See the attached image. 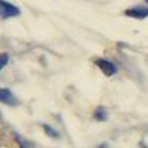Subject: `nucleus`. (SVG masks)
Returning a JSON list of instances; mask_svg holds the SVG:
<instances>
[{"label":"nucleus","mask_w":148,"mask_h":148,"mask_svg":"<svg viewBox=\"0 0 148 148\" xmlns=\"http://www.w3.org/2000/svg\"><path fill=\"white\" fill-rule=\"evenodd\" d=\"M21 14V10L6 0H0V18L3 19H8V18H14V16H18Z\"/></svg>","instance_id":"obj_1"},{"label":"nucleus","mask_w":148,"mask_h":148,"mask_svg":"<svg viewBox=\"0 0 148 148\" xmlns=\"http://www.w3.org/2000/svg\"><path fill=\"white\" fill-rule=\"evenodd\" d=\"M95 64H96V67L99 68L105 76H108V77H111V76H114V74L117 73V67L111 62V61H108V59H104V58H98L96 61H95Z\"/></svg>","instance_id":"obj_2"},{"label":"nucleus","mask_w":148,"mask_h":148,"mask_svg":"<svg viewBox=\"0 0 148 148\" xmlns=\"http://www.w3.org/2000/svg\"><path fill=\"white\" fill-rule=\"evenodd\" d=\"M0 102L6 104L9 107H16L19 102L16 99V96L12 93L8 88H0Z\"/></svg>","instance_id":"obj_3"},{"label":"nucleus","mask_w":148,"mask_h":148,"mask_svg":"<svg viewBox=\"0 0 148 148\" xmlns=\"http://www.w3.org/2000/svg\"><path fill=\"white\" fill-rule=\"evenodd\" d=\"M125 14L130 18H136V19H144L148 16V8H133V9H127Z\"/></svg>","instance_id":"obj_4"},{"label":"nucleus","mask_w":148,"mask_h":148,"mask_svg":"<svg viewBox=\"0 0 148 148\" xmlns=\"http://www.w3.org/2000/svg\"><path fill=\"white\" fill-rule=\"evenodd\" d=\"M93 117H95L98 121H105L107 117H108V113H107V110H105L104 107H98V108L95 110Z\"/></svg>","instance_id":"obj_5"},{"label":"nucleus","mask_w":148,"mask_h":148,"mask_svg":"<svg viewBox=\"0 0 148 148\" xmlns=\"http://www.w3.org/2000/svg\"><path fill=\"white\" fill-rule=\"evenodd\" d=\"M43 129H45V132L49 135V136H52V138H58V136H59V133H58L53 127H51L49 125H43Z\"/></svg>","instance_id":"obj_6"},{"label":"nucleus","mask_w":148,"mask_h":148,"mask_svg":"<svg viewBox=\"0 0 148 148\" xmlns=\"http://www.w3.org/2000/svg\"><path fill=\"white\" fill-rule=\"evenodd\" d=\"M9 62V55L8 53H0V71H2Z\"/></svg>","instance_id":"obj_7"},{"label":"nucleus","mask_w":148,"mask_h":148,"mask_svg":"<svg viewBox=\"0 0 148 148\" xmlns=\"http://www.w3.org/2000/svg\"><path fill=\"white\" fill-rule=\"evenodd\" d=\"M145 2H147V3H148V0H145Z\"/></svg>","instance_id":"obj_8"}]
</instances>
